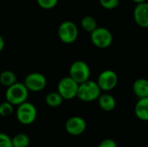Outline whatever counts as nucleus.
<instances>
[{
	"instance_id": "1",
	"label": "nucleus",
	"mask_w": 148,
	"mask_h": 147,
	"mask_svg": "<svg viewBox=\"0 0 148 147\" xmlns=\"http://www.w3.org/2000/svg\"><path fill=\"white\" fill-rule=\"evenodd\" d=\"M29 92V89L26 88L23 82L21 83L16 81L13 85L7 88L5 92V99L12 105L18 106L27 101Z\"/></svg>"
},
{
	"instance_id": "2",
	"label": "nucleus",
	"mask_w": 148,
	"mask_h": 147,
	"mask_svg": "<svg viewBox=\"0 0 148 147\" xmlns=\"http://www.w3.org/2000/svg\"><path fill=\"white\" fill-rule=\"evenodd\" d=\"M101 94V89L100 88L97 81H86L81 84H79L77 98L84 102H91L98 100L100 95Z\"/></svg>"
},
{
	"instance_id": "3",
	"label": "nucleus",
	"mask_w": 148,
	"mask_h": 147,
	"mask_svg": "<svg viewBox=\"0 0 148 147\" xmlns=\"http://www.w3.org/2000/svg\"><path fill=\"white\" fill-rule=\"evenodd\" d=\"M37 116V110L34 104L25 101L17 106L16 110V117L17 121L25 126L31 125L35 122Z\"/></svg>"
},
{
	"instance_id": "4",
	"label": "nucleus",
	"mask_w": 148,
	"mask_h": 147,
	"mask_svg": "<svg viewBox=\"0 0 148 147\" xmlns=\"http://www.w3.org/2000/svg\"><path fill=\"white\" fill-rule=\"evenodd\" d=\"M57 34L59 39L63 43L70 44L76 41L79 35V30L74 22L64 21L59 25Z\"/></svg>"
},
{
	"instance_id": "5",
	"label": "nucleus",
	"mask_w": 148,
	"mask_h": 147,
	"mask_svg": "<svg viewBox=\"0 0 148 147\" xmlns=\"http://www.w3.org/2000/svg\"><path fill=\"white\" fill-rule=\"evenodd\" d=\"M79 83H77L69 75L65 76L60 80L57 85V92L64 100L69 101L77 97Z\"/></svg>"
},
{
	"instance_id": "6",
	"label": "nucleus",
	"mask_w": 148,
	"mask_h": 147,
	"mask_svg": "<svg viewBox=\"0 0 148 147\" xmlns=\"http://www.w3.org/2000/svg\"><path fill=\"white\" fill-rule=\"evenodd\" d=\"M90 34L92 43L95 47L100 49L108 48L112 44L114 40V36L111 31L104 27H97Z\"/></svg>"
},
{
	"instance_id": "7",
	"label": "nucleus",
	"mask_w": 148,
	"mask_h": 147,
	"mask_svg": "<svg viewBox=\"0 0 148 147\" xmlns=\"http://www.w3.org/2000/svg\"><path fill=\"white\" fill-rule=\"evenodd\" d=\"M69 76L77 83L81 84L90 77V68L88 65L83 61L74 62L69 68Z\"/></svg>"
},
{
	"instance_id": "8",
	"label": "nucleus",
	"mask_w": 148,
	"mask_h": 147,
	"mask_svg": "<svg viewBox=\"0 0 148 147\" xmlns=\"http://www.w3.org/2000/svg\"><path fill=\"white\" fill-rule=\"evenodd\" d=\"M26 88L30 92H40L43 90L47 85L46 77L38 72H33L26 75L23 81Z\"/></svg>"
},
{
	"instance_id": "9",
	"label": "nucleus",
	"mask_w": 148,
	"mask_h": 147,
	"mask_svg": "<svg viewBox=\"0 0 148 147\" xmlns=\"http://www.w3.org/2000/svg\"><path fill=\"white\" fill-rule=\"evenodd\" d=\"M97 83L101 89V91H111L113 90L118 83L117 74L110 69L102 71L97 79Z\"/></svg>"
},
{
	"instance_id": "10",
	"label": "nucleus",
	"mask_w": 148,
	"mask_h": 147,
	"mask_svg": "<svg viewBox=\"0 0 148 147\" xmlns=\"http://www.w3.org/2000/svg\"><path fill=\"white\" fill-rule=\"evenodd\" d=\"M87 128L86 120L80 116L70 117L65 123L66 132L72 136L81 135L85 132Z\"/></svg>"
},
{
	"instance_id": "11",
	"label": "nucleus",
	"mask_w": 148,
	"mask_h": 147,
	"mask_svg": "<svg viewBox=\"0 0 148 147\" xmlns=\"http://www.w3.org/2000/svg\"><path fill=\"white\" fill-rule=\"evenodd\" d=\"M135 23L141 28H148V3H137L134 10Z\"/></svg>"
},
{
	"instance_id": "12",
	"label": "nucleus",
	"mask_w": 148,
	"mask_h": 147,
	"mask_svg": "<svg viewBox=\"0 0 148 147\" xmlns=\"http://www.w3.org/2000/svg\"><path fill=\"white\" fill-rule=\"evenodd\" d=\"M134 113L140 120L148 121V97L139 99L134 107Z\"/></svg>"
},
{
	"instance_id": "13",
	"label": "nucleus",
	"mask_w": 148,
	"mask_h": 147,
	"mask_svg": "<svg viewBox=\"0 0 148 147\" xmlns=\"http://www.w3.org/2000/svg\"><path fill=\"white\" fill-rule=\"evenodd\" d=\"M133 91L139 99L148 97V80L145 78L137 79L134 82Z\"/></svg>"
},
{
	"instance_id": "14",
	"label": "nucleus",
	"mask_w": 148,
	"mask_h": 147,
	"mask_svg": "<svg viewBox=\"0 0 148 147\" xmlns=\"http://www.w3.org/2000/svg\"><path fill=\"white\" fill-rule=\"evenodd\" d=\"M98 102L100 107L105 112L113 111L116 106V101L114 97L109 94H101L98 98Z\"/></svg>"
},
{
	"instance_id": "15",
	"label": "nucleus",
	"mask_w": 148,
	"mask_h": 147,
	"mask_svg": "<svg viewBox=\"0 0 148 147\" xmlns=\"http://www.w3.org/2000/svg\"><path fill=\"white\" fill-rule=\"evenodd\" d=\"M63 101L64 99L58 92H50L45 97V102L50 107H60L62 104Z\"/></svg>"
},
{
	"instance_id": "16",
	"label": "nucleus",
	"mask_w": 148,
	"mask_h": 147,
	"mask_svg": "<svg viewBox=\"0 0 148 147\" xmlns=\"http://www.w3.org/2000/svg\"><path fill=\"white\" fill-rule=\"evenodd\" d=\"M16 82V74L11 70H3L0 73V83L3 87H10Z\"/></svg>"
},
{
	"instance_id": "17",
	"label": "nucleus",
	"mask_w": 148,
	"mask_h": 147,
	"mask_svg": "<svg viewBox=\"0 0 148 147\" xmlns=\"http://www.w3.org/2000/svg\"><path fill=\"white\" fill-rule=\"evenodd\" d=\"M13 147H29L30 145L29 137L25 133H17L12 138Z\"/></svg>"
},
{
	"instance_id": "18",
	"label": "nucleus",
	"mask_w": 148,
	"mask_h": 147,
	"mask_svg": "<svg viewBox=\"0 0 148 147\" xmlns=\"http://www.w3.org/2000/svg\"><path fill=\"white\" fill-rule=\"evenodd\" d=\"M82 27V29L87 31V32H93L96 28H97V22L96 20L91 16H86L82 18V22H81Z\"/></svg>"
},
{
	"instance_id": "19",
	"label": "nucleus",
	"mask_w": 148,
	"mask_h": 147,
	"mask_svg": "<svg viewBox=\"0 0 148 147\" xmlns=\"http://www.w3.org/2000/svg\"><path fill=\"white\" fill-rule=\"evenodd\" d=\"M14 113V105L9 101H4L0 103V116L2 117H10Z\"/></svg>"
},
{
	"instance_id": "20",
	"label": "nucleus",
	"mask_w": 148,
	"mask_h": 147,
	"mask_svg": "<svg viewBox=\"0 0 148 147\" xmlns=\"http://www.w3.org/2000/svg\"><path fill=\"white\" fill-rule=\"evenodd\" d=\"M36 3L43 10H51L57 5L58 0H36Z\"/></svg>"
},
{
	"instance_id": "21",
	"label": "nucleus",
	"mask_w": 148,
	"mask_h": 147,
	"mask_svg": "<svg viewBox=\"0 0 148 147\" xmlns=\"http://www.w3.org/2000/svg\"><path fill=\"white\" fill-rule=\"evenodd\" d=\"M99 2L101 7L106 10H114L120 3V0H99Z\"/></svg>"
},
{
	"instance_id": "22",
	"label": "nucleus",
	"mask_w": 148,
	"mask_h": 147,
	"mask_svg": "<svg viewBox=\"0 0 148 147\" xmlns=\"http://www.w3.org/2000/svg\"><path fill=\"white\" fill-rule=\"evenodd\" d=\"M0 147H13L12 138L6 133H0Z\"/></svg>"
},
{
	"instance_id": "23",
	"label": "nucleus",
	"mask_w": 148,
	"mask_h": 147,
	"mask_svg": "<svg viewBox=\"0 0 148 147\" xmlns=\"http://www.w3.org/2000/svg\"><path fill=\"white\" fill-rule=\"evenodd\" d=\"M98 147H118L116 142L112 139H106L102 140Z\"/></svg>"
},
{
	"instance_id": "24",
	"label": "nucleus",
	"mask_w": 148,
	"mask_h": 147,
	"mask_svg": "<svg viewBox=\"0 0 148 147\" xmlns=\"http://www.w3.org/2000/svg\"><path fill=\"white\" fill-rule=\"evenodd\" d=\"M3 49H4V40L3 36L0 35V52H2Z\"/></svg>"
},
{
	"instance_id": "25",
	"label": "nucleus",
	"mask_w": 148,
	"mask_h": 147,
	"mask_svg": "<svg viewBox=\"0 0 148 147\" xmlns=\"http://www.w3.org/2000/svg\"><path fill=\"white\" fill-rule=\"evenodd\" d=\"M134 3H145V2H147V0H133Z\"/></svg>"
}]
</instances>
